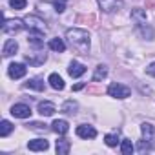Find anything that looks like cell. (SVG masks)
<instances>
[{"label": "cell", "instance_id": "obj_1", "mask_svg": "<svg viewBox=\"0 0 155 155\" xmlns=\"http://www.w3.org/2000/svg\"><path fill=\"white\" fill-rule=\"evenodd\" d=\"M66 38L68 42L71 44V48L77 51V53H81V55H88L90 53V33L86 29H68L66 31Z\"/></svg>", "mask_w": 155, "mask_h": 155}, {"label": "cell", "instance_id": "obj_2", "mask_svg": "<svg viewBox=\"0 0 155 155\" xmlns=\"http://www.w3.org/2000/svg\"><path fill=\"white\" fill-rule=\"evenodd\" d=\"M140 131H142V140L137 144L139 151H151L155 150V126L150 122H142L140 124Z\"/></svg>", "mask_w": 155, "mask_h": 155}, {"label": "cell", "instance_id": "obj_3", "mask_svg": "<svg viewBox=\"0 0 155 155\" xmlns=\"http://www.w3.org/2000/svg\"><path fill=\"white\" fill-rule=\"evenodd\" d=\"M24 24H26V28L31 31V33H46V29H48V26H46V22L42 20V18H38V17H35V15H28L26 18H24Z\"/></svg>", "mask_w": 155, "mask_h": 155}, {"label": "cell", "instance_id": "obj_4", "mask_svg": "<svg viewBox=\"0 0 155 155\" xmlns=\"http://www.w3.org/2000/svg\"><path fill=\"white\" fill-rule=\"evenodd\" d=\"M108 93L115 99H128L131 95V90L124 84H119V82H113L110 88H108Z\"/></svg>", "mask_w": 155, "mask_h": 155}, {"label": "cell", "instance_id": "obj_5", "mask_svg": "<svg viewBox=\"0 0 155 155\" xmlns=\"http://www.w3.org/2000/svg\"><path fill=\"white\" fill-rule=\"evenodd\" d=\"M24 26H26V24H24V20H18V18L4 20V24H2V31H4V33H8V35H15V33H18Z\"/></svg>", "mask_w": 155, "mask_h": 155}, {"label": "cell", "instance_id": "obj_6", "mask_svg": "<svg viewBox=\"0 0 155 155\" xmlns=\"http://www.w3.org/2000/svg\"><path fill=\"white\" fill-rule=\"evenodd\" d=\"M97 2L104 13H113V11H119L122 8V0H97Z\"/></svg>", "mask_w": 155, "mask_h": 155}, {"label": "cell", "instance_id": "obj_7", "mask_svg": "<svg viewBox=\"0 0 155 155\" xmlns=\"http://www.w3.org/2000/svg\"><path fill=\"white\" fill-rule=\"evenodd\" d=\"M8 73H9V77H11V79H22V77L28 73V68H26L24 64L13 62V64H9V68H8Z\"/></svg>", "mask_w": 155, "mask_h": 155}, {"label": "cell", "instance_id": "obj_8", "mask_svg": "<svg viewBox=\"0 0 155 155\" xmlns=\"http://www.w3.org/2000/svg\"><path fill=\"white\" fill-rule=\"evenodd\" d=\"M46 60H48V55L42 53V51H35V53H28V55H26V62H28L29 66H40V64H44Z\"/></svg>", "mask_w": 155, "mask_h": 155}, {"label": "cell", "instance_id": "obj_9", "mask_svg": "<svg viewBox=\"0 0 155 155\" xmlns=\"http://www.w3.org/2000/svg\"><path fill=\"white\" fill-rule=\"evenodd\" d=\"M77 135H79L81 139H95L97 137V130L93 126L81 124V126H77Z\"/></svg>", "mask_w": 155, "mask_h": 155}, {"label": "cell", "instance_id": "obj_10", "mask_svg": "<svg viewBox=\"0 0 155 155\" xmlns=\"http://www.w3.org/2000/svg\"><path fill=\"white\" fill-rule=\"evenodd\" d=\"M11 115L13 117H18V119H28L31 115V108L28 104H15L11 108Z\"/></svg>", "mask_w": 155, "mask_h": 155}, {"label": "cell", "instance_id": "obj_11", "mask_svg": "<svg viewBox=\"0 0 155 155\" xmlns=\"http://www.w3.org/2000/svg\"><path fill=\"white\" fill-rule=\"evenodd\" d=\"M68 73L73 77V79H77V77H81L86 73V66L81 64V62H77V60H71L69 62V68H68Z\"/></svg>", "mask_w": 155, "mask_h": 155}, {"label": "cell", "instance_id": "obj_12", "mask_svg": "<svg viewBox=\"0 0 155 155\" xmlns=\"http://www.w3.org/2000/svg\"><path fill=\"white\" fill-rule=\"evenodd\" d=\"M28 148L31 151H46L49 148V142L46 139H33V140L28 142Z\"/></svg>", "mask_w": 155, "mask_h": 155}, {"label": "cell", "instance_id": "obj_13", "mask_svg": "<svg viewBox=\"0 0 155 155\" xmlns=\"http://www.w3.org/2000/svg\"><path fill=\"white\" fill-rule=\"evenodd\" d=\"M131 20L135 22V26H144L146 24V11L144 9H140V8H135V9H131Z\"/></svg>", "mask_w": 155, "mask_h": 155}, {"label": "cell", "instance_id": "obj_14", "mask_svg": "<svg viewBox=\"0 0 155 155\" xmlns=\"http://www.w3.org/2000/svg\"><path fill=\"white\" fill-rule=\"evenodd\" d=\"M55 111H57V108H55L53 102H48V101L38 102V113H40L42 117H51Z\"/></svg>", "mask_w": 155, "mask_h": 155}, {"label": "cell", "instance_id": "obj_15", "mask_svg": "<svg viewBox=\"0 0 155 155\" xmlns=\"http://www.w3.org/2000/svg\"><path fill=\"white\" fill-rule=\"evenodd\" d=\"M48 82H49V86H51L53 90H57V91L64 90V81H62V77H60V75H57V73H51V75H49Z\"/></svg>", "mask_w": 155, "mask_h": 155}, {"label": "cell", "instance_id": "obj_16", "mask_svg": "<svg viewBox=\"0 0 155 155\" xmlns=\"http://www.w3.org/2000/svg\"><path fill=\"white\" fill-rule=\"evenodd\" d=\"M17 51H18V44H17V40H15V38H9V40L4 44V49H2L4 57H11V55H15Z\"/></svg>", "mask_w": 155, "mask_h": 155}, {"label": "cell", "instance_id": "obj_17", "mask_svg": "<svg viewBox=\"0 0 155 155\" xmlns=\"http://www.w3.org/2000/svg\"><path fill=\"white\" fill-rule=\"evenodd\" d=\"M29 46H33L35 49H42L44 48V38H42V33H31L29 38H28Z\"/></svg>", "mask_w": 155, "mask_h": 155}, {"label": "cell", "instance_id": "obj_18", "mask_svg": "<svg viewBox=\"0 0 155 155\" xmlns=\"http://www.w3.org/2000/svg\"><path fill=\"white\" fill-rule=\"evenodd\" d=\"M26 88H31V90H37V91H44V81L40 79V77H33V79H29L26 84H24Z\"/></svg>", "mask_w": 155, "mask_h": 155}, {"label": "cell", "instance_id": "obj_19", "mask_svg": "<svg viewBox=\"0 0 155 155\" xmlns=\"http://www.w3.org/2000/svg\"><path fill=\"white\" fill-rule=\"evenodd\" d=\"M51 130H53L55 133H58V135H64V133H68L69 124H68L66 120H55V122L51 124Z\"/></svg>", "mask_w": 155, "mask_h": 155}, {"label": "cell", "instance_id": "obj_20", "mask_svg": "<svg viewBox=\"0 0 155 155\" xmlns=\"http://www.w3.org/2000/svg\"><path fill=\"white\" fill-rule=\"evenodd\" d=\"M69 150H71V142L68 139H58L57 140V153L58 155H66V153H69Z\"/></svg>", "mask_w": 155, "mask_h": 155}, {"label": "cell", "instance_id": "obj_21", "mask_svg": "<svg viewBox=\"0 0 155 155\" xmlns=\"http://www.w3.org/2000/svg\"><path fill=\"white\" fill-rule=\"evenodd\" d=\"M60 110H62V113H66V115H75L77 110H79V104H77L75 101H66Z\"/></svg>", "mask_w": 155, "mask_h": 155}, {"label": "cell", "instance_id": "obj_22", "mask_svg": "<svg viewBox=\"0 0 155 155\" xmlns=\"http://www.w3.org/2000/svg\"><path fill=\"white\" fill-rule=\"evenodd\" d=\"M49 49H53L55 53H64L66 51V44L62 38H51L49 40Z\"/></svg>", "mask_w": 155, "mask_h": 155}, {"label": "cell", "instance_id": "obj_23", "mask_svg": "<svg viewBox=\"0 0 155 155\" xmlns=\"http://www.w3.org/2000/svg\"><path fill=\"white\" fill-rule=\"evenodd\" d=\"M106 75H108V68L101 64V66H97V69H95V73H93V81L99 82V81L106 79Z\"/></svg>", "mask_w": 155, "mask_h": 155}, {"label": "cell", "instance_id": "obj_24", "mask_svg": "<svg viewBox=\"0 0 155 155\" xmlns=\"http://www.w3.org/2000/svg\"><path fill=\"white\" fill-rule=\"evenodd\" d=\"M13 131V124L9 122V120H2V122H0V137H8L9 133Z\"/></svg>", "mask_w": 155, "mask_h": 155}, {"label": "cell", "instance_id": "obj_25", "mask_svg": "<svg viewBox=\"0 0 155 155\" xmlns=\"http://www.w3.org/2000/svg\"><path fill=\"white\" fill-rule=\"evenodd\" d=\"M104 142H106L110 148H115V146L119 144V133H108V135L104 137Z\"/></svg>", "mask_w": 155, "mask_h": 155}, {"label": "cell", "instance_id": "obj_26", "mask_svg": "<svg viewBox=\"0 0 155 155\" xmlns=\"http://www.w3.org/2000/svg\"><path fill=\"white\" fill-rule=\"evenodd\" d=\"M51 4H53V8H55V13H64L68 0H51Z\"/></svg>", "mask_w": 155, "mask_h": 155}, {"label": "cell", "instance_id": "obj_27", "mask_svg": "<svg viewBox=\"0 0 155 155\" xmlns=\"http://www.w3.org/2000/svg\"><path fill=\"white\" fill-rule=\"evenodd\" d=\"M120 150H122L124 155H130V153L133 151V144H131V140H130V139H124V140L120 142Z\"/></svg>", "mask_w": 155, "mask_h": 155}, {"label": "cell", "instance_id": "obj_28", "mask_svg": "<svg viewBox=\"0 0 155 155\" xmlns=\"http://www.w3.org/2000/svg\"><path fill=\"white\" fill-rule=\"evenodd\" d=\"M28 128H29V130H35V131H46V130H48V126L42 124V122H29Z\"/></svg>", "mask_w": 155, "mask_h": 155}, {"label": "cell", "instance_id": "obj_29", "mask_svg": "<svg viewBox=\"0 0 155 155\" xmlns=\"http://www.w3.org/2000/svg\"><path fill=\"white\" fill-rule=\"evenodd\" d=\"M26 0H9V6L13 8V9H24L26 8Z\"/></svg>", "mask_w": 155, "mask_h": 155}, {"label": "cell", "instance_id": "obj_30", "mask_svg": "<svg viewBox=\"0 0 155 155\" xmlns=\"http://www.w3.org/2000/svg\"><path fill=\"white\" fill-rule=\"evenodd\" d=\"M146 73H148L150 77H155V62H153V64H150V66L146 68Z\"/></svg>", "mask_w": 155, "mask_h": 155}, {"label": "cell", "instance_id": "obj_31", "mask_svg": "<svg viewBox=\"0 0 155 155\" xmlns=\"http://www.w3.org/2000/svg\"><path fill=\"white\" fill-rule=\"evenodd\" d=\"M84 88V84H75L73 86V91H79V90H82Z\"/></svg>", "mask_w": 155, "mask_h": 155}]
</instances>
